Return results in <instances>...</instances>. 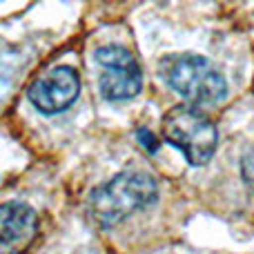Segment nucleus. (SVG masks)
<instances>
[{"instance_id": "nucleus-1", "label": "nucleus", "mask_w": 254, "mask_h": 254, "mask_svg": "<svg viewBox=\"0 0 254 254\" xmlns=\"http://www.w3.org/2000/svg\"><path fill=\"white\" fill-rule=\"evenodd\" d=\"M158 196V185L147 172L127 170L107 181L89 198V216L101 228H114L127 216L152 205Z\"/></svg>"}, {"instance_id": "nucleus-3", "label": "nucleus", "mask_w": 254, "mask_h": 254, "mask_svg": "<svg viewBox=\"0 0 254 254\" xmlns=\"http://www.w3.org/2000/svg\"><path fill=\"white\" fill-rule=\"evenodd\" d=\"M163 138L192 165H205L216 152V127L196 105H176L163 116Z\"/></svg>"}, {"instance_id": "nucleus-5", "label": "nucleus", "mask_w": 254, "mask_h": 254, "mask_svg": "<svg viewBox=\"0 0 254 254\" xmlns=\"http://www.w3.org/2000/svg\"><path fill=\"white\" fill-rule=\"evenodd\" d=\"M80 94V76L74 67H54L45 76H40L27 89V98L43 114H61L76 103Z\"/></svg>"}, {"instance_id": "nucleus-6", "label": "nucleus", "mask_w": 254, "mask_h": 254, "mask_svg": "<svg viewBox=\"0 0 254 254\" xmlns=\"http://www.w3.org/2000/svg\"><path fill=\"white\" fill-rule=\"evenodd\" d=\"M38 237V214L25 203L0 205V254L22 252Z\"/></svg>"}, {"instance_id": "nucleus-4", "label": "nucleus", "mask_w": 254, "mask_h": 254, "mask_svg": "<svg viewBox=\"0 0 254 254\" xmlns=\"http://www.w3.org/2000/svg\"><path fill=\"white\" fill-rule=\"evenodd\" d=\"M94 58L103 69L101 80H98L103 98L112 103H123L138 96L140 87H143V74H140L134 54L127 52L121 45H105V47L96 49Z\"/></svg>"}, {"instance_id": "nucleus-7", "label": "nucleus", "mask_w": 254, "mask_h": 254, "mask_svg": "<svg viewBox=\"0 0 254 254\" xmlns=\"http://www.w3.org/2000/svg\"><path fill=\"white\" fill-rule=\"evenodd\" d=\"M136 138H138V143L143 145V147L147 149L149 154H154V152L158 149V140H156V136H154L149 129H145V127H140V129L136 131Z\"/></svg>"}, {"instance_id": "nucleus-2", "label": "nucleus", "mask_w": 254, "mask_h": 254, "mask_svg": "<svg viewBox=\"0 0 254 254\" xmlns=\"http://www.w3.org/2000/svg\"><path fill=\"white\" fill-rule=\"evenodd\" d=\"M167 87L190 101V105H216L228 94V80L212 61L198 54H170L161 61Z\"/></svg>"}, {"instance_id": "nucleus-8", "label": "nucleus", "mask_w": 254, "mask_h": 254, "mask_svg": "<svg viewBox=\"0 0 254 254\" xmlns=\"http://www.w3.org/2000/svg\"><path fill=\"white\" fill-rule=\"evenodd\" d=\"M243 179L254 188V161H243Z\"/></svg>"}]
</instances>
